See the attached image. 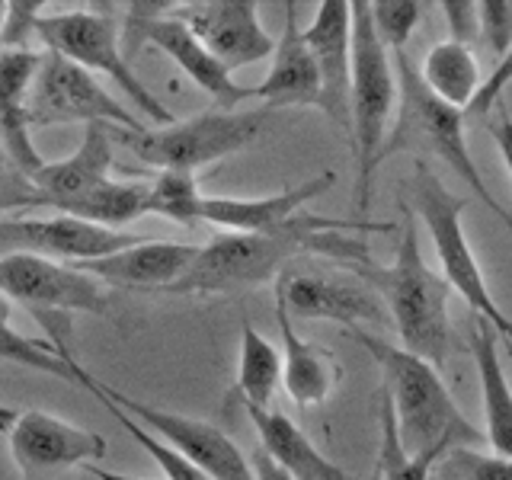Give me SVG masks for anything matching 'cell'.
<instances>
[{"label": "cell", "instance_id": "36", "mask_svg": "<svg viewBox=\"0 0 512 480\" xmlns=\"http://www.w3.org/2000/svg\"><path fill=\"white\" fill-rule=\"evenodd\" d=\"M42 7H45L42 0H10L4 36H0L4 48H26V42L32 39V32L39 26Z\"/></svg>", "mask_w": 512, "mask_h": 480}, {"label": "cell", "instance_id": "29", "mask_svg": "<svg viewBox=\"0 0 512 480\" xmlns=\"http://www.w3.org/2000/svg\"><path fill=\"white\" fill-rule=\"evenodd\" d=\"M0 359L32 368V372L55 375L61 381H74L68 362H64L61 340H32L10 324V301L0 295Z\"/></svg>", "mask_w": 512, "mask_h": 480}, {"label": "cell", "instance_id": "34", "mask_svg": "<svg viewBox=\"0 0 512 480\" xmlns=\"http://www.w3.org/2000/svg\"><path fill=\"white\" fill-rule=\"evenodd\" d=\"M480 39L500 61L512 48V0H480Z\"/></svg>", "mask_w": 512, "mask_h": 480}, {"label": "cell", "instance_id": "16", "mask_svg": "<svg viewBox=\"0 0 512 480\" xmlns=\"http://www.w3.org/2000/svg\"><path fill=\"white\" fill-rule=\"evenodd\" d=\"M173 16L186 23L224 68L237 71L269 58L276 39L260 23L253 0H205V4H173Z\"/></svg>", "mask_w": 512, "mask_h": 480}, {"label": "cell", "instance_id": "4", "mask_svg": "<svg viewBox=\"0 0 512 480\" xmlns=\"http://www.w3.org/2000/svg\"><path fill=\"white\" fill-rule=\"evenodd\" d=\"M397 103V74L391 52L381 45L372 4L352 0V80H349V135L356 157V205H372L375 170L388 141V122Z\"/></svg>", "mask_w": 512, "mask_h": 480}, {"label": "cell", "instance_id": "11", "mask_svg": "<svg viewBox=\"0 0 512 480\" xmlns=\"http://www.w3.org/2000/svg\"><path fill=\"white\" fill-rule=\"evenodd\" d=\"M112 125L125 132H144V125L132 109H125L100 80L80 64L61 58V55H42L36 84L29 93V128H48V125Z\"/></svg>", "mask_w": 512, "mask_h": 480}, {"label": "cell", "instance_id": "19", "mask_svg": "<svg viewBox=\"0 0 512 480\" xmlns=\"http://www.w3.org/2000/svg\"><path fill=\"white\" fill-rule=\"evenodd\" d=\"M42 55L32 48H0V148L26 176H36L45 160L32 148L29 93Z\"/></svg>", "mask_w": 512, "mask_h": 480}, {"label": "cell", "instance_id": "6", "mask_svg": "<svg viewBox=\"0 0 512 480\" xmlns=\"http://www.w3.org/2000/svg\"><path fill=\"white\" fill-rule=\"evenodd\" d=\"M410 199H413L410 212L416 215V221L426 224L432 247L439 253L442 279L448 282V288H455L464 298V304H468L480 320H487L503 340L512 343V320L503 314V308L490 295L484 272H480V263L468 244V234H464L461 215H464V208H468V199L448 192L445 183L436 176V170H432L423 157H416V164H413Z\"/></svg>", "mask_w": 512, "mask_h": 480}, {"label": "cell", "instance_id": "42", "mask_svg": "<svg viewBox=\"0 0 512 480\" xmlns=\"http://www.w3.org/2000/svg\"><path fill=\"white\" fill-rule=\"evenodd\" d=\"M16 413L20 410H13V407H7V404H0V432H10V426H13V420H16Z\"/></svg>", "mask_w": 512, "mask_h": 480}, {"label": "cell", "instance_id": "5", "mask_svg": "<svg viewBox=\"0 0 512 480\" xmlns=\"http://www.w3.org/2000/svg\"><path fill=\"white\" fill-rule=\"evenodd\" d=\"M394 74H397V96H400V119L394 125V132L388 135L381 148V157H391L397 151H416V154H432L442 157L452 167L464 186L484 202L490 212L506 224V231L512 234V218L506 215V208L493 199V192L487 189L484 176H480L474 157L464 141V112L442 103L439 96H432V90L423 84L420 68L407 58V52H394Z\"/></svg>", "mask_w": 512, "mask_h": 480}, {"label": "cell", "instance_id": "44", "mask_svg": "<svg viewBox=\"0 0 512 480\" xmlns=\"http://www.w3.org/2000/svg\"><path fill=\"white\" fill-rule=\"evenodd\" d=\"M372 480H381V474H378V471H375V474H372Z\"/></svg>", "mask_w": 512, "mask_h": 480}, {"label": "cell", "instance_id": "26", "mask_svg": "<svg viewBox=\"0 0 512 480\" xmlns=\"http://www.w3.org/2000/svg\"><path fill=\"white\" fill-rule=\"evenodd\" d=\"M423 84L432 90V96H439L442 103L455 106L461 112H468V106L474 103V96L480 90V71H477V58L468 45L445 39L439 45H432L423 68H420Z\"/></svg>", "mask_w": 512, "mask_h": 480}, {"label": "cell", "instance_id": "25", "mask_svg": "<svg viewBox=\"0 0 512 480\" xmlns=\"http://www.w3.org/2000/svg\"><path fill=\"white\" fill-rule=\"evenodd\" d=\"M276 320L282 333V388L298 407L324 404L340 381V362L330 349L301 340L288 317L276 304Z\"/></svg>", "mask_w": 512, "mask_h": 480}, {"label": "cell", "instance_id": "7", "mask_svg": "<svg viewBox=\"0 0 512 480\" xmlns=\"http://www.w3.org/2000/svg\"><path fill=\"white\" fill-rule=\"evenodd\" d=\"M36 36L45 42L52 55H61L74 64H80L90 74L109 77L125 96H132L135 109L141 116L157 122V128L173 125V112L157 100V96L141 84L132 64L122 55V36L119 26L106 13L93 10H64V13H42Z\"/></svg>", "mask_w": 512, "mask_h": 480}, {"label": "cell", "instance_id": "13", "mask_svg": "<svg viewBox=\"0 0 512 480\" xmlns=\"http://www.w3.org/2000/svg\"><path fill=\"white\" fill-rule=\"evenodd\" d=\"M0 295L23 301L39 317L48 314H109V292L87 272L42 256L13 253L0 256Z\"/></svg>", "mask_w": 512, "mask_h": 480}, {"label": "cell", "instance_id": "43", "mask_svg": "<svg viewBox=\"0 0 512 480\" xmlns=\"http://www.w3.org/2000/svg\"><path fill=\"white\" fill-rule=\"evenodd\" d=\"M7 0H0V36H4V23H7Z\"/></svg>", "mask_w": 512, "mask_h": 480}, {"label": "cell", "instance_id": "30", "mask_svg": "<svg viewBox=\"0 0 512 480\" xmlns=\"http://www.w3.org/2000/svg\"><path fill=\"white\" fill-rule=\"evenodd\" d=\"M378 420H381V448H378V474L381 480H429L432 468L442 461L439 455H407L397 436V416L388 391L381 388V404H378Z\"/></svg>", "mask_w": 512, "mask_h": 480}, {"label": "cell", "instance_id": "15", "mask_svg": "<svg viewBox=\"0 0 512 480\" xmlns=\"http://www.w3.org/2000/svg\"><path fill=\"white\" fill-rule=\"evenodd\" d=\"M141 237L96 228L68 215L55 218H0V256L29 253L55 263H90L138 244Z\"/></svg>", "mask_w": 512, "mask_h": 480}, {"label": "cell", "instance_id": "35", "mask_svg": "<svg viewBox=\"0 0 512 480\" xmlns=\"http://www.w3.org/2000/svg\"><path fill=\"white\" fill-rule=\"evenodd\" d=\"M32 196H36L32 180L0 148V218L10 212H26L32 205Z\"/></svg>", "mask_w": 512, "mask_h": 480}, {"label": "cell", "instance_id": "41", "mask_svg": "<svg viewBox=\"0 0 512 480\" xmlns=\"http://www.w3.org/2000/svg\"><path fill=\"white\" fill-rule=\"evenodd\" d=\"M90 474L96 480H144V477H135V474H119V471H103V468H90Z\"/></svg>", "mask_w": 512, "mask_h": 480}, {"label": "cell", "instance_id": "31", "mask_svg": "<svg viewBox=\"0 0 512 480\" xmlns=\"http://www.w3.org/2000/svg\"><path fill=\"white\" fill-rule=\"evenodd\" d=\"M202 192L196 183V173L186 170H160L154 186L148 189V215L170 218L176 224H196L202 221Z\"/></svg>", "mask_w": 512, "mask_h": 480}, {"label": "cell", "instance_id": "14", "mask_svg": "<svg viewBox=\"0 0 512 480\" xmlns=\"http://www.w3.org/2000/svg\"><path fill=\"white\" fill-rule=\"evenodd\" d=\"M10 455L20 480H55L58 474L106 458L109 445L100 432L77 429L45 410H20L7 432Z\"/></svg>", "mask_w": 512, "mask_h": 480}, {"label": "cell", "instance_id": "28", "mask_svg": "<svg viewBox=\"0 0 512 480\" xmlns=\"http://www.w3.org/2000/svg\"><path fill=\"white\" fill-rule=\"evenodd\" d=\"M279 384H282V352L250 320H244V327H240V362H237L240 404L269 410Z\"/></svg>", "mask_w": 512, "mask_h": 480}, {"label": "cell", "instance_id": "12", "mask_svg": "<svg viewBox=\"0 0 512 480\" xmlns=\"http://www.w3.org/2000/svg\"><path fill=\"white\" fill-rule=\"evenodd\" d=\"M276 304L292 320H336L349 330L359 324H388V308L372 285L333 269L292 266L276 279Z\"/></svg>", "mask_w": 512, "mask_h": 480}, {"label": "cell", "instance_id": "23", "mask_svg": "<svg viewBox=\"0 0 512 480\" xmlns=\"http://www.w3.org/2000/svg\"><path fill=\"white\" fill-rule=\"evenodd\" d=\"M250 423L260 436V448L279 464L292 480H349V474L333 464L304 432L279 410L244 407Z\"/></svg>", "mask_w": 512, "mask_h": 480}, {"label": "cell", "instance_id": "39", "mask_svg": "<svg viewBox=\"0 0 512 480\" xmlns=\"http://www.w3.org/2000/svg\"><path fill=\"white\" fill-rule=\"evenodd\" d=\"M455 464L468 474V480H512V461L500 455L458 452Z\"/></svg>", "mask_w": 512, "mask_h": 480}, {"label": "cell", "instance_id": "10", "mask_svg": "<svg viewBox=\"0 0 512 480\" xmlns=\"http://www.w3.org/2000/svg\"><path fill=\"white\" fill-rule=\"evenodd\" d=\"M173 4H132L128 10V23H125V36H122V55L132 64V58L141 52L144 45L160 48L167 58H173V64L180 68L192 84H199V90H205L212 100L218 103V109L234 112L244 100L253 96V87H240L231 77V71L208 52V48L192 36V29L186 23L176 20L170 10Z\"/></svg>", "mask_w": 512, "mask_h": 480}, {"label": "cell", "instance_id": "33", "mask_svg": "<svg viewBox=\"0 0 512 480\" xmlns=\"http://www.w3.org/2000/svg\"><path fill=\"white\" fill-rule=\"evenodd\" d=\"M420 16H423V4H416V0H375L372 4L375 32L391 55L404 52L416 23H420Z\"/></svg>", "mask_w": 512, "mask_h": 480}, {"label": "cell", "instance_id": "40", "mask_svg": "<svg viewBox=\"0 0 512 480\" xmlns=\"http://www.w3.org/2000/svg\"><path fill=\"white\" fill-rule=\"evenodd\" d=\"M250 464H253V477H256V480H292V477H288V474L279 468L276 461H272V458L263 452V448L253 455V461H250Z\"/></svg>", "mask_w": 512, "mask_h": 480}, {"label": "cell", "instance_id": "32", "mask_svg": "<svg viewBox=\"0 0 512 480\" xmlns=\"http://www.w3.org/2000/svg\"><path fill=\"white\" fill-rule=\"evenodd\" d=\"M90 394H93L96 400H100V404L109 410V416H116V420L122 423V429L128 432V436H132V439L144 448V452H148V455L154 458V464H157L160 474H164L167 480H212L208 474H202V471H199L196 464H192L189 458H183L180 452H176V448H170L164 439H157L154 432L144 429V426L135 420V416H128L122 407L112 404L109 397H103L100 391H90Z\"/></svg>", "mask_w": 512, "mask_h": 480}, {"label": "cell", "instance_id": "9", "mask_svg": "<svg viewBox=\"0 0 512 480\" xmlns=\"http://www.w3.org/2000/svg\"><path fill=\"white\" fill-rule=\"evenodd\" d=\"M61 352H64V362H68L71 375H74V381L80 384V388L100 391L103 397H109L112 404L122 407L128 416H135L144 429L154 432L157 439H164L183 458H189L202 474H208L212 480H256L253 477V464L244 458V452H240V448L228 436H224L218 426L205 423V420H192V416L173 413V410H160V407H151V404H141V400L128 397V394L112 388V384L90 375L64 343H61Z\"/></svg>", "mask_w": 512, "mask_h": 480}, {"label": "cell", "instance_id": "17", "mask_svg": "<svg viewBox=\"0 0 512 480\" xmlns=\"http://www.w3.org/2000/svg\"><path fill=\"white\" fill-rule=\"evenodd\" d=\"M317 74H320V109L349 132V80H352V4L324 0L311 26L304 29Z\"/></svg>", "mask_w": 512, "mask_h": 480}, {"label": "cell", "instance_id": "22", "mask_svg": "<svg viewBox=\"0 0 512 480\" xmlns=\"http://www.w3.org/2000/svg\"><path fill=\"white\" fill-rule=\"evenodd\" d=\"M109 167H112V125H84V138H80L77 151L55 160V164H45L36 176H29L32 186H36V196H32L29 208L48 205L55 208L68 199H77L90 192L93 186H100L109 180Z\"/></svg>", "mask_w": 512, "mask_h": 480}, {"label": "cell", "instance_id": "1", "mask_svg": "<svg viewBox=\"0 0 512 480\" xmlns=\"http://www.w3.org/2000/svg\"><path fill=\"white\" fill-rule=\"evenodd\" d=\"M352 231H394V224L378 221H336L320 215H295L288 224L263 234H221L199 247V256L176 279L167 295H240L269 279H279V272L295 256L314 253L330 256L346 266L372 263L368 244Z\"/></svg>", "mask_w": 512, "mask_h": 480}, {"label": "cell", "instance_id": "38", "mask_svg": "<svg viewBox=\"0 0 512 480\" xmlns=\"http://www.w3.org/2000/svg\"><path fill=\"white\" fill-rule=\"evenodd\" d=\"M448 29H452V42L468 45L480 36V13H477V0H445L442 4Z\"/></svg>", "mask_w": 512, "mask_h": 480}, {"label": "cell", "instance_id": "8", "mask_svg": "<svg viewBox=\"0 0 512 480\" xmlns=\"http://www.w3.org/2000/svg\"><path fill=\"white\" fill-rule=\"evenodd\" d=\"M263 122L266 112L212 109L164 128H144V132H125V128H119V138L144 164L160 170L196 173V167L215 164V160L244 151L263 132Z\"/></svg>", "mask_w": 512, "mask_h": 480}, {"label": "cell", "instance_id": "27", "mask_svg": "<svg viewBox=\"0 0 512 480\" xmlns=\"http://www.w3.org/2000/svg\"><path fill=\"white\" fill-rule=\"evenodd\" d=\"M148 189L151 186H144V183L106 180L100 186H93L90 192H84V196L55 205V212L96 224V228L116 231L119 224H128L141 215H148Z\"/></svg>", "mask_w": 512, "mask_h": 480}, {"label": "cell", "instance_id": "24", "mask_svg": "<svg viewBox=\"0 0 512 480\" xmlns=\"http://www.w3.org/2000/svg\"><path fill=\"white\" fill-rule=\"evenodd\" d=\"M471 356L477 365L480 394H484V439L493 455L512 461V388L500 359V333L480 317L471 333Z\"/></svg>", "mask_w": 512, "mask_h": 480}, {"label": "cell", "instance_id": "37", "mask_svg": "<svg viewBox=\"0 0 512 480\" xmlns=\"http://www.w3.org/2000/svg\"><path fill=\"white\" fill-rule=\"evenodd\" d=\"M509 84H512V48L493 64L490 77L484 80V84H480L474 103L468 106V112H464V119H468V116H480V119L490 116V112L496 109V103H503V90Z\"/></svg>", "mask_w": 512, "mask_h": 480}, {"label": "cell", "instance_id": "20", "mask_svg": "<svg viewBox=\"0 0 512 480\" xmlns=\"http://www.w3.org/2000/svg\"><path fill=\"white\" fill-rule=\"evenodd\" d=\"M336 183V173H317L301 186L282 189L276 196L263 199H224V196H205L202 199V221L218 224V228L231 234H263L276 231L288 224L311 199L324 196V192Z\"/></svg>", "mask_w": 512, "mask_h": 480}, {"label": "cell", "instance_id": "2", "mask_svg": "<svg viewBox=\"0 0 512 480\" xmlns=\"http://www.w3.org/2000/svg\"><path fill=\"white\" fill-rule=\"evenodd\" d=\"M349 336L381 368L384 391H388L397 416V436L407 455L445 458L448 452H458V448L468 452L471 445L484 442V432H477L468 416L458 410L436 365L413 356L404 346L384 343L381 336L362 327H352Z\"/></svg>", "mask_w": 512, "mask_h": 480}, {"label": "cell", "instance_id": "18", "mask_svg": "<svg viewBox=\"0 0 512 480\" xmlns=\"http://www.w3.org/2000/svg\"><path fill=\"white\" fill-rule=\"evenodd\" d=\"M199 256V247L176 244V240H138V244L116 250L109 256L90 263H77L74 269L87 272L103 285L119 288H154L164 292L176 279H183V272Z\"/></svg>", "mask_w": 512, "mask_h": 480}, {"label": "cell", "instance_id": "3", "mask_svg": "<svg viewBox=\"0 0 512 480\" xmlns=\"http://www.w3.org/2000/svg\"><path fill=\"white\" fill-rule=\"evenodd\" d=\"M397 208L404 221H400V244L394 253V263L378 266L372 260L349 269L352 276L372 285L375 295L384 301L404 349L426 359L429 365H436L442 372L455 343L452 320H448V295H452V288H448V282L439 272H432L426 266L420 250V234H416V215L410 212V205L397 202Z\"/></svg>", "mask_w": 512, "mask_h": 480}, {"label": "cell", "instance_id": "21", "mask_svg": "<svg viewBox=\"0 0 512 480\" xmlns=\"http://www.w3.org/2000/svg\"><path fill=\"white\" fill-rule=\"evenodd\" d=\"M298 7L285 4V26L276 39L272 52V68L263 77L260 87H253V96L266 109H288V106H317L320 109V74L304 29L298 26Z\"/></svg>", "mask_w": 512, "mask_h": 480}]
</instances>
